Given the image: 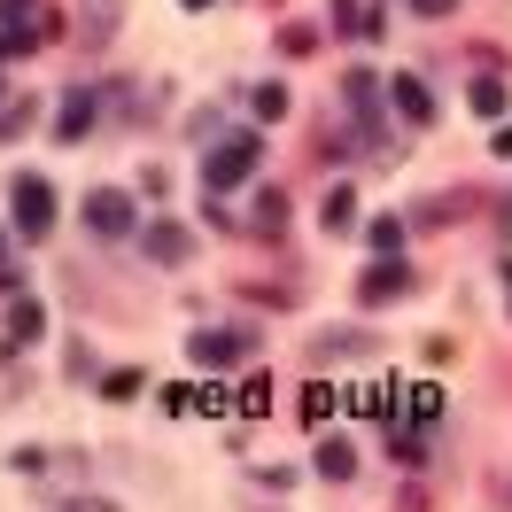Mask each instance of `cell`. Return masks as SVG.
<instances>
[{"mask_svg":"<svg viewBox=\"0 0 512 512\" xmlns=\"http://www.w3.org/2000/svg\"><path fill=\"white\" fill-rule=\"evenodd\" d=\"M396 109H404L412 125H427V117H435V101H427V86H419V78H396Z\"/></svg>","mask_w":512,"mask_h":512,"instance_id":"4","label":"cell"},{"mask_svg":"<svg viewBox=\"0 0 512 512\" xmlns=\"http://www.w3.org/2000/svg\"><path fill=\"white\" fill-rule=\"evenodd\" d=\"M148 256H187V233H179V225H156V233H148Z\"/></svg>","mask_w":512,"mask_h":512,"instance_id":"10","label":"cell"},{"mask_svg":"<svg viewBox=\"0 0 512 512\" xmlns=\"http://www.w3.org/2000/svg\"><path fill=\"white\" fill-rule=\"evenodd\" d=\"M86 125H94V86H78V94H70V109H63V140H78Z\"/></svg>","mask_w":512,"mask_h":512,"instance_id":"8","label":"cell"},{"mask_svg":"<svg viewBox=\"0 0 512 512\" xmlns=\"http://www.w3.org/2000/svg\"><path fill=\"white\" fill-rule=\"evenodd\" d=\"M419 8H427V16H443V8H450V0H419Z\"/></svg>","mask_w":512,"mask_h":512,"instance_id":"13","label":"cell"},{"mask_svg":"<svg viewBox=\"0 0 512 512\" xmlns=\"http://www.w3.org/2000/svg\"><path fill=\"white\" fill-rule=\"evenodd\" d=\"M256 171V132H225L218 148H210V163H202V179H210V187H241V179H249Z\"/></svg>","mask_w":512,"mask_h":512,"instance_id":"1","label":"cell"},{"mask_svg":"<svg viewBox=\"0 0 512 512\" xmlns=\"http://www.w3.org/2000/svg\"><path fill=\"white\" fill-rule=\"evenodd\" d=\"M350 466H357V450H350V443H326V450H319V474H334V481H342Z\"/></svg>","mask_w":512,"mask_h":512,"instance_id":"11","label":"cell"},{"mask_svg":"<svg viewBox=\"0 0 512 512\" xmlns=\"http://www.w3.org/2000/svg\"><path fill=\"white\" fill-rule=\"evenodd\" d=\"M466 101H474V117H497V109H505V86H497V78H481Z\"/></svg>","mask_w":512,"mask_h":512,"instance_id":"9","label":"cell"},{"mask_svg":"<svg viewBox=\"0 0 512 512\" xmlns=\"http://www.w3.org/2000/svg\"><path fill=\"white\" fill-rule=\"evenodd\" d=\"M404 264H373V280H365V303H388V295H404Z\"/></svg>","mask_w":512,"mask_h":512,"instance_id":"5","label":"cell"},{"mask_svg":"<svg viewBox=\"0 0 512 512\" xmlns=\"http://www.w3.org/2000/svg\"><path fill=\"white\" fill-rule=\"evenodd\" d=\"M194 357H202V365H233V357H241V334H194Z\"/></svg>","mask_w":512,"mask_h":512,"instance_id":"7","label":"cell"},{"mask_svg":"<svg viewBox=\"0 0 512 512\" xmlns=\"http://www.w3.org/2000/svg\"><path fill=\"white\" fill-rule=\"evenodd\" d=\"M16 225H24V233H47V225H55V187H47V179H16Z\"/></svg>","mask_w":512,"mask_h":512,"instance_id":"2","label":"cell"},{"mask_svg":"<svg viewBox=\"0 0 512 512\" xmlns=\"http://www.w3.org/2000/svg\"><path fill=\"white\" fill-rule=\"evenodd\" d=\"M350 210H357V194H350V187L326 194V225H350Z\"/></svg>","mask_w":512,"mask_h":512,"instance_id":"12","label":"cell"},{"mask_svg":"<svg viewBox=\"0 0 512 512\" xmlns=\"http://www.w3.org/2000/svg\"><path fill=\"white\" fill-rule=\"evenodd\" d=\"M86 225H94V233H132V202L117 187H94L86 194Z\"/></svg>","mask_w":512,"mask_h":512,"instance_id":"3","label":"cell"},{"mask_svg":"<svg viewBox=\"0 0 512 512\" xmlns=\"http://www.w3.org/2000/svg\"><path fill=\"white\" fill-rule=\"evenodd\" d=\"M39 334H47V311H39V303H16V311H8V342H39Z\"/></svg>","mask_w":512,"mask_h":512,"instance_id":"6","label":"cell"}]
</instances>
